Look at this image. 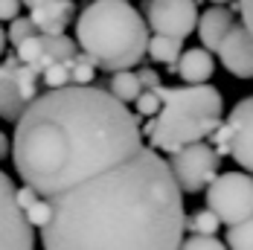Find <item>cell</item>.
<instances>
[{
    "label": "cell",
    "instance_id": "obj_26",
    "mask_svg": "<svg viewBox=\"0 0 253 250\" xmlns=\"http://www.w3.org/2000/svg\"><path fill=\"white\" fill-rule=\"evenodd\" d=\"M38 198H41V195H38V192L29 186V183H24V186H15V201H18V207H21V209L32 207Z\"/></svg>",
    "mask_w": 253,
    "mask_h": 250
},
{
    "label": "cell",
    "instance_id": "obj_10",
    "mask_svg": "<svg viewBox=\"0 0 253 250\" xmlns=\"http://www.w3.org/2000/svg\"><path fill=\"white\" fill-rule=\"evenodd\" d=\"M0 250H35L32 224L15 201V183L0 169Z\"/></svg>",
    "mask_w": 253,
    "mask_h": 250
},
{
    "label": "cell",
    "instance_id": "obj_14",
    "mask_svg": "<svg viewBox=\"0 0 253 250\" xmlns=\"http://www.w3.org/2000/svg\"><path fill=\"white\" fill-rule=\"evenodd\" d=\"M233 9H224V3H212L210 9H204L201 18H198V38H201V47L207 50H218L221 38L230 32V26L236 24L233 21Z\"/></svg>",
    "mask_w": 253,
    "mask_h": 250
},
{
    "label": "cell",
    "instance_id": "obj_7",
    "mask_svg": "<svg viewBox=\"0 0 253 250\" xmlns=\"http://www.w3.org/2000/svg\"><path fill=\"white\" fill-rule=\"evenodd\" d=\"M38 82L41 73H35L29 64H24L15 55H6L0 61V120L18 123L24 111L38 96Z\"/></svg>",
    "mask_w": 253,
    "mask_h": 250
},
{
    "label": "cell",
    "instance_id": "obj_1",
    "mask_svg": "<svg viewBox=\"0 0 253 250\" xmlns=\"http://www.w3.org/2000/svg\"><path fill=\"white\" fill-rule=\"evenodd\" d=\"M47 201L44 250H177L183 242L180 186L146 143Z\"/></svg>",
    "mask_w": 253,
    "mask_h": 250
},
{
    "label": "cell",
    "instance_id": "obj_8",
    "mask_svg": "<svg viewBox=\"0 0 253 250\" xmlns=\"http://www.w3.org/2000/svg\"><path fill=\"white\" fill-rule=\"evenodd\" d=\"M169 169H172V175H175L180 192L195 195V192H204V189L212 183V177L218 175V169H221V154L212 149V146H207L204 140H198V143H189V146H183V149L172 151Z\"/></svg>",
    "mask_w": 253,
    "mask_h": 250
},
{
    "label": "cell",
    "instance_id": "obj_4",
    "mask_svg": "<svg viewBox=\"0 0 253 250\" xmlns=\"http://www.w3.org/2000/svg\"><path fill=\"white\" fill-rule=\"evenodd\" d=\"M160 96V111L146 120L143 137L157 151H177L189 143L207 140L218 125L224 99L212 84H183V87H154Z\"/></svg>",
    "mask_w": 253,
    "mask_h": 250
},
{
    "label": "cell",
    "instance_id": "obj_6",
    "mask_svg": "<svg viewBox=\"0 0 253 250\" xmlns=\"http://www.w3.org/2000/svg\"><path fill=\"white\" fill-rule=\"evenodd\" d=\"M210 140L221 157H233L245 172H253V96L236 102L227 120L210 134Z\"/></svg>",
    "mask_w": 253,
    "mask_h": 250
},
{
    "label": "cell",
    "instance_id": "obj_2",
    "mask_svg": "<svg viewBox=\"0 0 253 250\" xmlns=\"http://www.w3.org/2000/svg\"><path fill=\"white\" fill-rule=\"evenodd\" d=\"M143 146V120L111 90L64 84L38 93L15 123L12 163L41 198H52Z\"/></svg>",
    "mask_w": 253,
    "mask_h": 250
},
{
    "label": "cell",
    "instance_id": "obj_28",
    "mask_svg": "<svg viewBox=\"0 0 253 250\" xmlns=\"http://www.w3.org/2000/svg\"><path fill=\"white\" fill-rule=\"evenodd\" d=\"M137 76H140L143 87H157V84H160V76L154 73L152 67H140V70H137Z\"/></svg>",
    "mask_w": 253,
    "mask_h": 250
},
{
    "label": "cell",
    "instance_id": "obj_23",
    "mask_svg": "<svg viewBox=\"0 0 253 250\" xmlns=\"http://www.w3.org/2000/svg\"><path fill=\"white\" fill-rule=\"evenodd\" d=\"M177 250H230V248L221 239H215V236H198V233H192L189 239L180 242Z\"/></svg>",
    "mask_w": 253,
    "mask_h": 250
},
{
    "label": "cell",
    "instance_id": "obj_22",
    "mask_svg": "<svg viewBox=\"0 0 253 250\" xmlns=\"http://www.w3.org/2000/svg\"><path fill=\"white\" fill-rule=\"evenodd\" d=\"M41 82H44L47 87H64V84H70V64H67V61L50 64V67L41 73Z\"/></svg>",
    "mask_w": 253,
    "mask_h": 250
},
{
    "label": "cell",
    "instance_id": "obj_32",
    "mask_svg": "<svg viewBox=\"0 0 253 250\" xmlns=\"http://www.w3.org/2000/svg\"><path fill=\"white\" fill-rule=\"evenodd\" d=\"M21 3H24L26 9H32V6H38V3H44V0H21Z\"/></svg>",
    "mask_w": 253,
    "mask_h": 250
},
{
    "label": "cell",
    "instance_id": "obj_17",
    "mask_svg": "<svg viewBox=\"0 0 253 250\" xmlns=\"http://www.w3.org/2000/svg\"><path fill=\"white\" fill-rule=\"evenodd\" d=\"M108 90L117 96L120 102H134L146 87H143V82H140V76H137V70H117V73H111V79H108Z\"/></svg>",
    "mask_w": 253,
    "mask_h": 250
},
{
    "label": "cell",
    "instance_id": "obj_30",
    "mask_svg": "<svg viewBox=\"0 0 253 250\" xmlns=\"http://www.w3.org/2000/svg\"><path fill=\"white\" fill-rule=\"evenodd\" d=\"M9 154H12V143H9V137L0 131V160H6Z\"/></svg>",
    "mask_w": 253,
    "mask_h": 250
},
{
    "label": "cell",
    "instance_id": "obj_29",
    "mask_svg": "<svg viewBox=\"0 0 253 250\" xmlns=\"http://www.w3.org/2000/svg\"><path fill=\"white\" fill-rule=\"evenodd\" d=\"M242 18H245V26L253 32V0H242Z\"/></svg>",
    "mask_w": 253,
    "mask_h": 250
},
{
    "label": "cell",
    "instance_id": "obj_19",
    "mask_svg": "<svg viewBox=\"0 0 253 250\" xmlns=\"http://www.w3.org/2000/svg\"><path fill=\"white\" fill-rule=\"evenodd\" d=\"M218 215L207 207V209H198V212H192V215H186V230L189 233H198V236H215L218 233Z\"/></svg>",
    "mask_w": 253,
    "mask_h": 250
},
{
    "label": "cell",
    "instance_id": "obj_16",
    "mask_svg": "<svg viewBox=\"0 0 253 250\" xmlns=\"http://www.w3.org/2000/svg\"><path fill=\"white\" fill-rule=\"evenodd\" d=\"M180 52H183V38H175V35H160V32H154V38H149V50H146V55H149L152 61L166 64L172 73H175V67H177Z\"/></svg>",
    "mask_w": 253,
    "mask_h": 250
},
{
    "label": "cell",
    "instance_id": "obj_20",
    "mask_svg": "<svg viewBox=\"0 0 253 250\" xmlns=\"http://www.w3.org/2000/svg\"><path fill=\"white\" fill-rule=\"evenodd\" d=\"M67 64H70V84H90V82H93L96 64L90 61L87 52H76Z\"/></svg>",
    "mask_w": 253,
    "mask_h": 250
},
{
    "label": "cell",
    "instance_id": "obj_13",
    "mask_svg": "<svg viewBox=\"0 0 253 250\" xmlns=\"http://www.w3.org/2000/svg\"><path fill=\"white\" fill-rule=\"evenodd\" d=\"M29 18L38 32L58 35L76 21V3L73 0H44V3L29 9Z\"/></svg>",
    "mask_w": 253,
    "mask_h": 250
},
{
    "label": "cell",
    "instance_id": "obj_27",
    "mask_svg": "<svg viewBox=\"0 0 253 250\" xmlns=\"http://www.w3.org/2000/svg\"><path fill=\"white\" fill-rule=\"evenodd\" d=\"M21 9H24L21 0H0V21H15Z\"/></svg>",
    "mask_w": 253,
    "mask_h": 250
},
{
    "label": "cell",
    "instance_id": "obj_3",
    "mask_svg": "<svg viewBox=\"0 0 253 250\" xmlns=\"http://www.w3.org/2000/svg\"><path fill=\"white\" fill-rule=\"evenodd\" d=\"M76 44L96 70H134L149 50V24L131 0H90L76 18Z\"/></svg>",
    "mask_w": 253,
    "mask_h": 250
},
{
    "label": "cell",
    "instance_id": "obj_25",
    "mask_svg": "<svg viewBox=\"0 0 253 250\" xmlns=\"http://www.w3.org/2000/svg\"><path fill=\"white\" fill-rule=\"evenodd\" d=\"M24 215H26V221H29L32 227H38V230H41V227L50 221L52 204H50L47 198H38L35 204H32V207H26V209H24Z\"/></svg>",
    "mask_w": 253,
    "mask_h": 250
},
{
    "label": "cell",
    "instance_id": "obj_21",
    "mask_svg": "<svg viewBox=\"0 0 253 250\" xmlns=\"http://www.w3.org/2000/svg\"><path fill=\"white\" fill-rule=\"evenodd\" d=\"M38 29H35V24H32V18H15V21H9V29H6V38L12 41V47H18L21 41H26L29 35H35Z\"/></svg>",
    "mask_w": 253,
    "mask_h": 250
},
{
    "label": "cell",
    "instance_id": "obj_33",
    "mask_svg": "<svg viewBox=\"0 0 253 250\" xmlns=\"http://www.w3.org/2000/svg\"><path fill=\"white\" fill-rule=\"evenodd\" d=\"M210 3H224V6H227L230 0H210Z\"/></svg>",
    "mask_w": 253,
    "mask_h": 250
},
{
    "label": "cell",
    "instance_id": "obj_9",
    "mask_svg": "<svg viewBox=\"0 0 253 250\" xmlns=\"http://www.w3.org/2000/svg\"><path fill=\"white\" fill-rule=\"evenodd\" d=\"M143 18L152 32L186 38L198 26V3L195 0H146Z\"/></svg>",
    "mask_w": 253,
    "mask_h": 250
},
{
    "label": "cell",
    "instance_id": "obj_24",
    "mask_svg": "<svg viewBox=\"0 0 253 250\" xmlns=\"http://www.w3.org/2000/svg\"><path fill=\"white\" fill-rule=\"evenodd\" d=\"M134 105H137V117H140V120H149V117H154V114L160 111V96H157L154 87H146V90L134 99Z\"/></svg>",
    "mask_w": 253,
    "mask_h": 250
},
{
    "label": "cell",
    "instance_id": "obj_18",
    "mask_svg": "<svg viewBox=\"0 0 253 250\" xmlns=\"http://www.w3.org/2000/svg\"><path fill=\"white\" fill-rule=\"evenodd\" d=\"M224 242L230 250H253V215L239 224H230Z\"/></svg>",
    "mask_w": 253,
    "mask_h": 250
},
{
    "label": "cell",
    "instance_id": "obj_12",
    "mask_svg": "<svg viewBox=\"0 0 253 250\" xmlns=\"http://www.w3.org/2000/svg\"><path fill=\"white\" fill-rule=\"evenodd\" d=\"M215 55L221 58L224 70L236 79H253V32L245 24H233L221 38Z\"/></svg>",
    "mask_w": 253,
    "mask_h": 250
},
{
    "label": "cell",
    "instance_id": "obj_15",
    "mask_svg": "<svg viewBox=\"0 0 253 250\" xmlns=\"http://www.w3.org/2000/svg\"><path fill=\"white\" fill-rule=\"evenodd\" d=\"M175 73L186 82V84H201L207 79H212L215 73V58H212V50L207 47H192V50H183L180 58H177Z\"/></svg>",
    "mask_w": 253,
    "mask_h": 250
},
{
    "label": "cell",
    "instance_id": "obj_11",
    "mask_svg": "<svg viewBox=\"0 0 253 250\" xmlns=\"http://www.w3.org/2000/svg\"><path fill=\"white\" fill-rule=\"evenodd\" d=\"M76 41L73 38H67L64 32H58V35H47V32H35V35H29L26 41H21L15 52H18V58L29 64L35 73H44L50 64L55 61H70L73 55H76Z\"/></svg>",
    "mask_w": 253,
    "mask_h": 250
},
{
    "label": "cell",
    "instance_id": "obj_5",
    "mask_svg": "<svg viewBox=\"0 0 253 250\" xmlns=\"http://www.w3.org/2000/svg\"><path fill=\"white\" fill-rule=\"evenodd\" d=\"M207 207L218 215L221 224H239L253 215V175L245 172H221L204 189Z\"/></svg>",
    "mask_w": 253,
    "mask_h": 250
},
{
    "label": "cell",
    "instance_id": "obj_31",
    "mask_svg": "<svg viewBox=\"0 0 253 250\" xmlns=\"http://www.w3.org/2000/svg\"><path fill=\"white\" fill-rule=\"evenodd\" d=\"M6 41H9V38H6V29L0 26V55H3V50H6Z\"/></svg>",
    "mask_w": 253,
    "mask_h": 250
}]
</instances>
